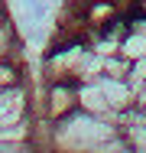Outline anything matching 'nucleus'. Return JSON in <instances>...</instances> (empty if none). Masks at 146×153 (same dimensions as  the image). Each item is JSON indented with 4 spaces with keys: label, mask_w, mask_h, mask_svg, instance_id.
Here are the masks:
<instances>
[{
    "label": "nucleus",
    "mask_w": 146,
    "mask_h": 153,
    "mask_svg": "<svg viewBox=\"0 0 146 153\" xmlns=\"http://www.w3.org/2000/svg\"><path fill=\"white\" fill-rule=\"evenodd\" d=\"M52 147L55 150H130L127 137L120 134V124L114 117L91 114L85 108L68 111L65 117L52 121Z\"/></svg>",
    "instance_id": "1"
},
{
    "label": "nucleus",
    "mask_w": 146,
    "mask_h": 153,
    "mask_svg": "<svg viewBox=\"0 0 146 153\" xmlns=\"http://www.w3.org/2000/svg\"><path fill=\"white\" fill-rule=\"evenodd\" d=\"M75 108H78V82H46L42 104H39V114L42 117L58 121V117H65Z\"/></svg>",
    "instance_id": "2"
},
{
    "label": "nucleus",
    "mask_w": 146,
    "mask_h": 153,
    "mask_svg": "<svg viewBox=\"0 0 146 153\" xmlns=\"http://www.w3.org/2000/svg\"><path fill=\"white\" fill-rule=\"evenodd\" d=\"M29 114H32V91H29L26 78L13 85H0V127L23 121Z\"/></svg>",
    "instance_id": "3"
},
{
    "label": "nucleus",
    "mask_w": 146,
    "mask_h": 153,
    "mask_svg": "<svg viewBox=\"0 0 146 153\" xmlns=\"http://www.w3.org/2000/svg\"><path fill=\"white\" fill-rule=\"evenodd\" d=\"M97 85H101V91L107 94V101H111V108H114L117 114L136 104V91H133V88L127 85V78H114V75H101V78H97Z\"/></svg>",
    "instance_id": "4"
},
{
    "label": "nucleus",
    "mask_w": 146,
    "mask_h": 153,
    "mask_svg": "<svg viewBox=\"0 0 146 153\" xmlns=\"http://www.w3.org/2000/svg\"><path fill=\"white\" fill-rule=\"evenodd\" d=\"M78 108H85L91 114H101V117H114L117 121V111L111 108L107 94L101 91L97 82H78Z\"/></svg>",
    "instance_id": "5"
},
{
    "label": "nucleus",
    "mask_w": 146,
    "mask_h": 153,
    "mask_svg": "<svg viewBox=\"0 0 146 153\" xmlns=\"http://www.w3.org/2000/svg\"><path fill=\"white\" fill-rule=\"evenodd\" d=\"M104 75V56H97L91 46L85 49V56L78 62V72H75V82H97Z\"/></svg>",
    "instance_id": "6"
},
{
    "label": "nucleus",
    "mask_w": 146,
    "mask_h": 153,
    "mask_svg": "<svg viewBox=\"0 0 146 153\" xmlns=\"http://www.w3.org/2000/svg\"><path fill=\"white\" fill-rule=\"evenodd\" d=\"M13 56H20V36L7 16V20H0V59H13Z\"/></svg>",
    "instance_id": "7"
},
{
    "label": "nucleus",
    "mask_w": 146,
    "mask_h": 153,
    "mask_svg": "<svg viewBox=\"0 0 146 153\" xmlns=\"http://www.w3.org/2000/svg\"><path fill=\"white\" fill-rule=\"evenodd\" d=\"M120 56H127V59H143L146 56V33H127L123 39H120Z\"/></svg>",
    "instance_id": "8"
},
{
    "label": "nucleus",
    "mask_w": 146,
    "mask_h": 153,
    "mask_svg": "<svg viewBox=\"0 0 146 153\" xmlns=\"http://www.w3.org/2000/svg\"><path fill=\"white\" fill-rule=\"evenodd\" d=\"M26 75H23V62L20 56H13V59H0V85H13V82H23Z\"/></svg>",
    "instance_id": "9"
},
{
    "label": "nucleus",
    "mask_w": 146,
    "mask_h": 153,
    "mask_svg": "<svg viewBox=\"0 0 146 153\" xmlns=\"http://www.w3.org/2000/svg\"><path fill=\"white\" fill-rule=\"evenodd\" d=\"M127 85L140 94V88L146 85V56L143 59H133L130 62V72H127Z\"/></svg>",
    "instance_id": "10"
},
{
    "label": "nucleus",
    "mask_w": 146,
    "mask_h": 153,
    "mask_svg": "<svg viewBox=\"0 0 146 153\" xmlns=\"http://www.w3.org/2000/svg\"><path fill=\"white\" fill-rule=\"evenodd\" d=\"M136 104H140V108H143V104H146V85H143V88H140V94H136Z\"/></svg>",
    "instance_id": "11"
}]
</instances>
